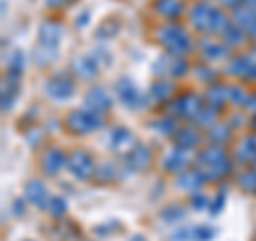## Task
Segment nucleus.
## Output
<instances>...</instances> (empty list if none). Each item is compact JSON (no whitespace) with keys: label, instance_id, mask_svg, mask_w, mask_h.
Here are the masks:
<instances>
[{"label":"nucleus","instance_id":"nucleus-1","mask_svg":"<svg viewBox=\"0 0 256 241\" xmlns=\"http://www.w3.org/2000/svg\"><path fill=\"white\" fill-rule=\"evenodd\" d=\"M196 168L201 171L207 182H220L228 178L233 171V160L220 146H210L196 154Z\"/></svg>","mask_w":256,"mask_h":241},{"label":"nucleus","instance_id":"nucleus-2","mask_svg":"<svg viewBox=\"0 0 256 241\" xmlns=\"http://www.w3.org/2000/svg\"><path fill=\"white\" fill-rule=\"evenodd\" d=\"M228 18L224 15L222 9H218L216 4H212L210 0H203V2H196L190 9V24L194 26L198 32H205V34H222L224 28L228 26Z\"/></svg>","mask_w":256,"mask_h":241},{"label":"nucleus","instance_id":"nucleus-3","mask_svg":"<svg viewBox=\"0 0 256 241\" xmlns=\"http://www.w3.org/2000/svg\"><path fill=\"white\" fill-rule=\"evenodd\" d=\"M158 43L164 47L171 56H182L186 58V54L192 50V41L188 30L180 26V24H166L158 30Z\"/></svg>","mask_w":256,"mask_h":241},{"label":"nucleus","instance_id":"nucleus-4","mask_svg":"<svg viewBox=\"0 0 256 241\" xmlns=\"http://www.w3.org/2000/svg\"><path fill=\"white\" fill-rule=\"evenodd\" d=\"M66 128L75 134H88L102 128V114H96V111L82 107L75 109L66 116Z\"/></svg>","mask_w":256,"mask_h":241},{"label":"nucleus","instance_id":"nucleus-5","mask_svg":"<svg viewBox=\"0 0 256 241\" xmlns=\"http://www.w3.org/2000/svg\"><path fill=\"white\" fill-rule=\"evenodd\" d=\"M203 107L205 105H203L201 96L186 92V94H180L178 98L171 100V105L166 107V114H169L171 118H175V120H190L192 122V120L201 114Z\"/></svg>","mask_w":256,"mask_h":241},{"label":"nucleus","instance_id":"nucleus-6","mask_svg":"<svg viewBox=\"0 0 256 241\" xmlns=\"http://www.w3.org/2000/svg\"><path fill=\"white\" fill-rule=\"evenodd\" d=\"M45 94L50 96V98L54 100H58V102H64V100H68V98H73V94H75V82H73V77H70L68 73H56L52 75L50 79L45 82Z\"/></svg>","mask_w":256,"mask_h":241},{"label":"nucleus","instance_id":"nucleus-7","mask_svg":"<svg viewBox=\"0 0 256 241\" xmlns=\"http://www.w3.org/2000/svg\"><path fill=\"white\" fill-rule=\"evenodd\" d=\"M66 166H68V171L73 173V178L79 180V182H88L96 175V164H94L92 156L88 154L86 150H75L73 154L68 156Z\"/></svg>","mask_w":256,"mask_h":241},{"label":"nucleus","instance_id":"nucleus-8","mask_svg":"<svg viewBox=\"0 0 256 241\" xmlns=\"http://www.w3.org/2000/svg\"><path fill=\"white\" fill-rule=\"evenodd\" d=\"M116 92L122 100V105H126L128 109H143L148 105V98L139 92V88L132 84V79L128 77H120L116 84Z\"/></svg>","mask_w":256,"mask_h":241},{"label":"nucleus","instance_id":"nucleus-9","mask_svg":"<svg viewBox=\"0 0 256 241\" xmlns=\"http://www.w3.org/2000/svg\"><path fill=\"white\" fill-rule=\"evenodd\" d=\"M100 68L102 66L92 54H82V56H75V58L70 60V70H73V75L84 79V82H92L94 77H98Z\"/></svg>","mask_w":256,"mask_h":241},{"label":"nucleus","instance_id":"nucleus-10","mask_svg":"<svg viewBox=\"0 0 256 241\" xmlns=\"http://www.w3.org/2000/svg\"><path fill=\"white\" fill-rule=\"evenodd\" d=\"M188 60L182 56H171L166 54L162 58H158L154 64V73L156 75H171V77H184L188 73Z\"/></svg>","mask_w":256,"mask_h":241},{"label":"nucleus","instance_id":"nucleus-11","mask_svg":"<svg viewBox=\"0 0 256 241\" xmlns=\"http://www.w3.org/2000/svg\"><path fill=\"white\" fill-rule=\"evenodd\" d=\"M107 139H109L107 143H109L111 152H116V154H120V156H126L128 152H130L134 146H137V141H134L132 132L128 130V128H124V126H116V128H111Z\"/></svg>","mask_w":256,"mask_h":241},{"label":"nucleus","instance_id":"nucleus-12","mask_svg":"<svg viewBox=\"0 0 256 241\" xmlns=\"http://www.w3.org/2000/svg\"><path fill=\"white\" fill-rule=\"evenodd\" d=\"M62 38H64V26L60 22L45 20L41 26H38V45L58 50L60 43H62Z\"/></svg>","mask_w":256,"mask_h":241},{"label":"nucleus","instance_id":"nucleus-13","mask_svg":"<svg viewBox=\"0 0 256 241\" xmlns=\"http://www.w3.org/2000/svg\"><path fill=\"white\" fill-rule=\"evenodd\" d=\"M198 50L207 62H224L230 56V47L224 41H216V38H201L198 41Z\"/></svg>","mask_w":256,"mask_h":241},{"label":"nucleus","instance_id":"nucleus-14","mask_svg":"<svg viewBox=\"0 0 256 241\" xmlns=\"http://www.w3.org/2000/svg\"><path fill=\"white\" fill-rule=\"evenodd\" d=\"M24 196L30 205L38 207V210H47V205H50V190H47L45 182L43 180H30L26 184V188H24Z\"/></svg>","mask_w":256,"mask_h":241},{"label":"nucleus","instance_id":"nucleus-15","mask_svg":"<svg viewBox=\"0 0 256 241\" xmlns=\"http://www.w3.org/2000/svg\"><path fill=\"white\" fill-rule=\"evenodd\" d=\"M192 162V156L188 150H182V148H173L169 154L164 156L162 160V166L166 168L169 173H175V175H182L184 171H188V164Z\"/></svg>","mask_w":256,"mask_h":241},{"label":"nucleus","instance_id":"nucleus-16","mask_svg":"<svg viewBox=\"0 0 256 241\" xmlns=\"http://www.w3.org/2000/svg\"><path fill=\"white\" fill-rule=\"evenodd\" d=\"M43 171H45V175H50V178H56L64 166L68 164V158L64 156V152L60 150V148H50L43 154Z\"/></svg>","mask_w":256,"mask_h":241},{"label":"nucleus","instance_id":"nucleus-17","mask_svg":"<svg viewBox=\"0 0 256 241\" xmlns=\"http://www.w3.org/2000/svg\"><path fill=\"white\" fill-rule=\"evenodd\" d=\"M114 100H111L109 92L105 88H90L86 94V107L96 111V114H105L107 109H111Z\"/></svg>","mask_w":256,"mask_h":241},{"label":"nucleus","instance_id":"nucleus-18","mask_svg":"<svg viewBox=\"0 0 256 241\" xmlns=\"http://www.w3.org/2000/svg\"><path fill=\"white\" fill-rule=\"evenodd\" d=\"M124 160L130 171H143V168H148L152 164V152H150V148L143 146V143H137V146L124 156Z\"/></svg>","mask_w":256,"mask_h":241},{"label":"nucleus","instance_id":"nucleus-19","mask_svg":"<svg viewBox=\"0 0 256 241\" xmlns=\"http://www.w3.org/2000/svg\"><path fill=\"white\" fill-rule=\"evenodd\" d=\"M207 178L198 171V168H192V171H184L182 175H178V188L188 192V194H196L201 192V188L205 186Z\"/></svg>","mask_w":256,"mask_h":241},{"label":"nucleus","instance_id":"nucleus-20","mask_svg":"<svg viewBox=\"0 0 256 241\" xmlns=\"http://www.w3.org/2000/svg\"><path fill=\"white\" fill-rule=\"evenodd\" d=\"M228 102V86H220V84H214L210 90L205 92V105L212 107L214 111H220L224 109V105Z\"/></svg>","mask_w":256,"mask_h":241},{"label":"nucleus","instance_id":"nucleus-21","mask_svg":"<svg viewBox=\"0 0 256 241\" xmlns=\"http://www.w3.org/2000/svg\"><path fill=\"white\" fill-rule=\"evenodd\" d=\"M233 24H237L242 30H246L248 34H252V32L256 30V13L250 9L248 4L239 6V9L233 11V20H230Z\"/></svg>","mask_w":256,"mask_h":241},{"label":"nucleus","instance_id":"nucleus-22","mask_svg":"<svg viewBox=\"0 0 256 241\" xmlns=\"http://www.w3.org/2000/svg\"><path fill=\"white\" fill-rule=\"evenodd\" d=\"M173 136H175V148H182V150H188V152L201 143V134H198V130L196 128H192V126L180 128Z\"/></svg>","mask_w":256,"mask_h":241},{"label":"nucleus","instance_id":"nucleus-23","mask_svg":"<svg viewBox=\"0 0 256 241\" xmlns=\"http://www.w3.org/2000/svg\"><path fill=\"white\" fill-rule=\"evenodd\" d=\"M235 156L239 162H250L256 166V134L242 139V143L235 150Z\"/></svg>","mask_w":256,"mask_h":241},{"label":"nucleus","instance_id":"nucleus-24","mask_svg":"<svg viewBox=\"0 0 256 241\" xmlns=\"http://www.w3.org/2000/svg\"><path fill=\"white\" fill-rule=\"evenodd\" d=\"M154 9L158 15H162L166 20H178L184 11V4H182V0H156Z\"/></svg>","mask_w":256,"mask_h":241},{"label":"nucleus","instance_id":"nucleus-25","mask_svg":"<svg viewBox=\"0 0 256 241\" xmlns=\"http://www.w3.org/2000/svg\"><path fill=\"white\" fill-rule=\"evenodd\" d=\"M18 92H20V79L6 75L4 88H2V111L13 109V102H15V98H18Z\"/></svg>","mask_w":256,"mask_h":241},{"label":"nucleus","instance_id":"nucleus-26","mask_svg":"<svg viewBox=\"0 0 256 241\" xmlns=\"http://www.w3.org/2000/svg\"><path fill=\"white\" fill-rule=\"evenodd\" d=\"M175 92V88L171 82H164V79H160V82H156L154 86L150 88V96H152V100L158 102V105H164V102H169L171 100V96Z\"/></svg>","mask_w":256,"mask_h":241},{"label":"nucleus","instance_id":"nucleus-27","mask_svg":"<svg viewBox=\"0 0 256 241\" xmlns=\"http://www.w3.org/2000/svg\"><path fill=\"white\" fill-rule=\"evenodd\" d=\"M222 38H224V43H226V45L230 47V50H233V47H242V45L246 43L248 32L239 28L237 24L228 22V26L224 28V32H222Z\"/></svg>","mask_w":256,"mask_h":241},{"label":"nucleus","instance_id":"nucleus-28","mask_svg":"<svg viewBox=\"0 0 256 241\" xmlns=\"http://www.w3.org/2000/svg\"><path fill=\"white\" fill-rule=\"evenodd\" d=\"M230 132H233V126L218 122L216 126H212L210 130H207V139H210L212 146H220L222 148L226 141H230Z\"/></svg>","mask_w":256,"mask_h":241},{"label":"nucleus","instance_id":"nucleus-29","mask_svg":"<svg viewBox=\"0 0 256 241\" xmlns=\"http://www.w3.org/2000/svg\"><path fill=\"white\" fill-rule=\"evenodd\" d=\"M250 68H252L250 56H237V58H233L228 64V75L239 77V79H248L250 77Z\"/></svg>","mask_w":256,"mask_h":241},{"label":"nucleus","instance_id":"nucleus-30","mask_svg":"<svg viewBox=\"0 0 256 241\" xmlns=\"http://www.w3.org/2000/svg\"><path fill=\"white\" fill-rule=\"evenodd\" d=\"M32 58H34V64L36 66H50L58 60V50H54V47H43V45H36L34 47V54H32Z\"/></svg>","mask_w":256,"mask_h":241},{"label":"nucleus","instance_id":"nucleus-31","mask_svg":"<svg viewBox=\"0 0 256 241\" xmlns=\"http://www.w3.org/2000/svg\"><path fill=\"white\" fill-rule=\"evenodd\" d=\"M9 75L11 77H18L22 79L24 70H26V54H24L22 50H15L11 56H9Z\"/></svg>","mask_w":256,"mask_h":241},{"label":"nucleus","instance_id":"nucleus-32","mask_svg":"<svg viewBox=\"0 0 256 241\" xmlns=\"http://www.w3.org/2000/svg\"><path fill=\"white\" fill-rule=\"evenodd\" d=\"M237 186L244 192H250V194H256V168H246L237 175Z\"/></svg>","mask_w":256,"mask_h":241},{"label":"nucleus","instance_id":"nucleus-33","mask_svg":"<svg viewBox=\"0 0 256 241\" xmlns=\"http://www.w3.org/2000/svg\"><path fill=\"white\" fill-rule=\"evenodd\" d=\"M216 120H218V111H214L212 107H203L201 109V114H198L194 120H192V122H194L198 128H207V130H210L212 126H216L218 122H216Z\"/></svg>","mask_w":256,"mask_h":241},{"label":"nucleus","instance_id":"nucleus-34","mask_svg":"<svg viewBox=\"0 0 256 241\" xmlns=\"http://www.w3.org/2000/svg\"><path fill=\"white\" fill-rule=\"evenodd\" d=\"M120 32V22L118 20H105L96 28V38L98 41H107V38H114Z\"/></svg>","mask_w":256,"mask_h":241},{"label":"nucleus","instance_id":"nucleus-35","mask_svg":"<svg viewBox=\"0 0 256 241\" xmlns=\"http://www.w3.org/2000/svg\"><path fill=\"white\" fill-rule=\"evenodd\" d=\"M152 128H154L156 132H160V134H175V132L180 130L178 122H175V118H160V120H154V122H152Z\"/></svg>","mask_w":256,"mask_h":241},{"label":"nucleus","instance_id":"nucleus-36","mask_svg":"<svg viewBox=\"0 0 256 241\" xmlns=\"http://www.w3.org/2000/svg\"><path fill=\"white\" fill-rule=\"evenodd\" d=\"M248 98H250V94H248L242 86H228V102H230V105L246 107Z\"/></svg>","mask_w":256,"mask_h":241},{"label":"nucleus","instance_id":"nucleus-37","mask_svg":"<svg viewBox=\"0 0 256 241\" xmlns=\"http://www.w3.org/2000/svg\"><path fill=\"white\" fill-rule=\"evenodd\" d=\"M47 214L52 216V218L60 220L64 214H66V200H64L62 196H52L50 205H47Z\"/></svg>","mask_w":256,"mask_h":241},{"label":"nucleus","instance_id":"nucleus-38","mask_svg":"<svg viewBox=\"0 0 256 241\" xmlns=\"http://www.w3.org/2000/svg\"><path fill=\"white\" fill-rule=\"evenodd\" d=\"M190 228H192V241H210L216 237V228L207 226V224H196V226Z\"/></svg>","mask_w":256,"mask_h":241},{"label":"nucleus","instance_id":"nucleus-39","mask_svg":"<svg viewBox=\"0 0 256 241\" xmlns=\"http://www.w3.org/2000/svg\"><path fill=\"white\" fill-rule=\"evenodd\" d=\"M160 218H162L164 222H169V224H178L180 220L186 218V212L182 210V205H171V207H166V210L160 214Z\"/></svg>","mask_w":256,"mask_h":241},{"label":"nucleus","instance_id":"nucleus-40","mask_svg":"<svg viewBox=\"0 0 256 241\" xmlns=\"http://www.w3.org/2000/svg\"><path fill=\"white\" fill-rule=\"evenodd\" d=\"M116 164H111V162H105V164H100L98 168H96V175L94 178L98 180V182H111V180H116Z\"/></svg>","mask_w":256,"mask_h":241},{"label":"nucleus","instance_id":"nucleus-41","mask_svg":"<svg viewBox=\"0 0 256 241\" xmlns=\"http://www.w3.org/2000/svg\"><path fill=\"white\" fill-rule=\"evenodd\" d=\"M196 77L201 79V82L214 86L216 79H218V73H216L214 68H210V66H196Z\"/></svg>","mask_w":256,"mask_h":241},{"label":"nucleus","instance_id":"nucleus-42","mask_svg":"<svg viewBox=\"0 0 256 241\" xmlns=\"http://www.w3.org/2000/svg\"><path fill=\"white\" fill-rule=\"evenodd\" d=\"M190 205H192V210L194 212H203L205 207H210V198H207L203 192H196V194H192Z\"/></svg>","mask_w":256,"mask_h":241},{"label":"nucleus","instance_id":"nucleus-43","mask_svg":"<svg viewBox=\"0 0 256 241\" xmlns=\"http://www.w3.org/2000/svg\"><path fill=\"white\" fill-rule=\"evenodd\" d=\"M224 203H226V192L220 190V192H218V196H216L212 203H210V214H212V216H218V214L222 212Z\"/></svg>","mask_w":256,"mask_h":241},{"label":"nucleus","instance_id":"nucleus-44","mask_svg":"<svg viewBox=\"0 0 256 241\" xmlns=\"http://www.w3.org/2000/svg\"><path fill=\"white\" fill-rule=\"evenodd\" d=\"M92 56L98 60L100 66H109V64H111V56H109V52L105 50V47H98V50H94Z\"/></svg>","mask_w":256,"mask_h":241},{"label":"nucleus","instance_id":"nucleus-45","mask_svg":"<svg viewBox=\"0 0 256 241\" xmlns=\"http://www.w3.org/2000/svg\"><path fill=\"white\" fill-rule=\"evenodd\" d=\"M70 2H73V0H45V4L50 6V9H60V6H66Z\"/></svg>","mask_w":256,"mask_h":241},{"label":"nucleus","instance_id":"nucleus-46","mask_svg":"<svg viewBox=\"0 0 256 241\" xmlns=\"http://www.w3.org/2000/svg\"><path fill=\"white\" fill-rule=\"evenodd\" d=\"M88 22H90V11H84L79 15V22H77V28H86Z\"/></svg>","mask_w":256,"mask_h":241},{"label":"nucleus","instance_id":"nucleus-47","mask_svg":"<svg viewBox=\"0 0 256 241\" xmlns=\"http://www.w3.org/2000/svg\"><path fill=\"white\" fill-rule=\"evenodd\" d=\"M246 109L256 111V94H250V98H248V105H246Z\"/></svg>","mask_w":256,"mask_h":241},{"label":"nucleus","instance_id":"nucleus-48","mask_svg":"<svg viewBox=\"0 0 256 241\" xmlns=\"http://www.w3.org/2000/svg\"><path fill=\"white\" fill-rule=\"evenodd\" d=\"M13 212L18 214V216L22 214V200H15V210H13Z\"/></svg>","mask_w":256,"mask_h":241},{"label":"nucleus","instance_id":"nucleus-49","mask_svg":"<svg viewBox=\"0 0 256 241\" xmlns=\"http://www.w3.org/2000/svg\"><path fill=\"white\" fill-rule=\"evenodd\" d=\"M130 241H148V239L143 237V235H132V237H130Z\"/></svg>","mask_w":256,"mask_h":241},{"label":"nucleus","instance_id":"nucleus-50","mask_svg":"<svg viewBox=\"0 0 256 241\" xmlns=\"http://www.w3.org/2000/svg\"><path fill=\"white\" fill-rule=\"evenodd\" d=\"M250 126L254 128V130H256V114H254V116H252V120H250Z\"/></svg>","mask_w":256,"mask_h":241},{"label":"nucleus","instance_id":"nucleus-51","mask_svg":"<svg viewBox=\"0 0 256 241\" xmlns=\"http://www.w3.org/2000/svg\"><path fill=\"white\" fill-rule=\"evenodd\" d=\"M250 36H252V38H254V43H256V30H254V32H252V34H250Z\"/></svg>","mask_w":256,"mask_h":241},{"label":"nucleus","instance_id":"nucleus-52","mask_svg":"<svg viewBox=\"0 0 256 241\" xmlns=\"http://www.w3.org/2000/svg\"><path fill=\"white\" fill-rule=\"evenodd\" d=\"M28 241H32V239H28Z\"/></svg>","mask_w":256,"mask_h":241}]
</instances>
